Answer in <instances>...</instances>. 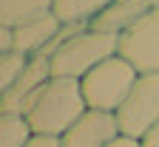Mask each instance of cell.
Returning a JSON list of instances; mask_svg holds the SVG:
<instances>
[{
    "label": "cell",
    "mask_w": 159,
    "mask_h": 147,
    "mask_svg": "<svg viewBox=\"0 0 159 147\" xmlns=\"http://www.w3.org/2000/svg\"><path fill=\"white\" fill-rule=\"evenodd\" d=\"M88 110L80 79L71 76H51L37 91L31 105L26 108V119L34 133L43 136H66V130Z\"/></svg>",
    "instance_id": "obj_1"
},
{
    "label": "cell",
    "mask_w": 159,
    "mask_h": 147,
    "mask_svg": "<svg viewBox=\"0 0 159 147\" xmlns=\"http://www.w3.org/2000/svg\"><path fill=\"white\" fill-rule=\"evenodd\" d=\"M114 54H119V34L85 26L51 57V71L54 76L83 79L88 71H94L99 62H105Z\"/></svg>",
    "instance_id": "obj_2"
},
{
    "label": "cell",
    "mask_w": 159,
    "mask_h": 147,
    "mask_svg": "<svg viewBox=\"0 0 159 147\" xmlns=\"http://www.w3.org/2000/svg\"><path fill=\"white\" fill-rule=\"evenodd\" d=\"M136 79H139V71L125 57L114 54L105 62H99L94 71H88L80 79V85H83V96L88 102V108L116 113L122 108V102L128 99Z\"/></svg>",
    "instance_id": "obj_3"
},
{
    "label": "cell",
    "mask_w": 159,
    "mask_h": 147,
    "mask_svg": "<svg viewBox=\"0 0 159 147\" xmlns=\"http://www.w3.org/2000/svg\"><path fill=\"white\" fill-rule=\"evenodd\" d=\"M119 130L125 136L142 139L159 124V74H139L128 99L116 110Z\"/></svg>",
    "instance_id": "obj_4"
},
{
    "label": "cell",
    "mask_w": 159,
    "mask_h": 147,
    "mask_svg": "<svg viewBox=\"0 0 159 147\" xmlns=\"http://www.w3.org/2000/svg\"><path fill=\"white\" fill-rule=\"evenodd\" d=\"M119 57L139 74H159V9H151L119 34Z\"/></svg>",
    "instance_id": "obj_5"
},
{
    "label": "cell",
    "mask_w": 159,
    "mask_h": 147,
    "mask_svg": "<svg viewBox=\"0 0 159 147\" xmlns=\"http://www.w3.org/2000/svg\"><path fill=\"white\" fill-rule=\"evenodd\" d=\"M54 76L51 71V59L43 54H34L29 59L26 71L17 76V82L11 88L0 91V113H26V108L31 105V99L37 96V91Z\"/></svg>",
    "instance_id": "obj_6"
},
{
    "label": "cell",
    "mask_w": 159,
    "mask_h": 147,
    "mask_svg": "<svg viewBox=\"0 0 159 147\" xmlns=\"http://www.w3.org/2000/svg\"><path fill=\"white\" fill-rule=\"evenodd\" d=\"M119 133H122V130H119L116 113L88 108L66 130V136H60V139H63V147H105Z\"/></svg>",
    "instance_id": "obj_7"
},
{
    "label": "cell",
    "mask_w": 159,
    "mask_h": 147,
    "mask_svg": "<svg viewBox=\"0 0 159 147\" xmlns=\"http://www.w3.org/2000/svg\"><path fill=\"white\" fill-rule=\"evenodd\" d=\"M60 28H63V20L54 14V9L20 20V23L11 26L14 51H23V54H29V57L43 54V51L51 45V40L60 34Z\"/></svg>",
    "instance_id": "obj_8"
},
{
    "label": "cell",
    "mask_w": 159,
    "mask_h": 147,
    "mask_svg": "<svg viewBox=\"0 0 159 147\" xmlns=\"http://www.w3.org/2000/svg\"><path fill=\"white\" fill-rule=\"evenodd\" d=\"M151 9H153L151 0H114V3L91 23V28L122 34L125 28H131V26L136 23L139 17H145Z\"/></svg>",
    "instance_id": "obj_9"
},
{
    "label": "cell",
    "mask_w": 159,
    "mask_h": 147,
    "mask_svg": "<svg viewBox=\"0 0 159 147\" xmlns=\"http://www.w3.org/2000/svg\"><path fill=\"white\" fill-rule=\"evenodd\" d=\"M111 3H114V0H57V3H54V14L63 20V23L91 26Z\"/></svg>",
    "instance_id": "obj_10"
},
{
    "label": "cell",
    "mask_w": 159,
    "mask_h": 147,
    "mask_svg": "<svg viewBox=\"0 0 159 147\" xmlns=\"http://www.w3.org/2000/svg\"><path fill=\"white\" fill-rule=\"evenodd\" d=\"M34 130L23 113H0V147H26Z\"/></svg>",
    "instance_id": "obj_11"
},
{
    "label": "cell",
    "mask_w": 159,
    "mask_h": 147,
    "mask_svg": "<svg viewBox=\"0 0 159 147\" xmlns=\"http://www.w3.org/2000/svg\"><path fill=\"white\" fill-rule=\"evenodd\" d=\"M57 0H0V26H14L31 14L54 9Z\"/></svg>",
    "instance_id": "obj_12"
},
{
    "label": "cell",
    "mask_w": 159,
    "mask_h": 147,
    "mask_svg": "<svg viewBox=\"0 0 159 147\" xmlns=\"http://www.w3.org/2000/svg\"><path fill=\"white\" fill-rule=\"evenodd\" d=\"M29 59L31 57L23 54V51H6V54H0V91H6V88L14 85L17 76L26 71Z\"/></svg>",
    "instance_id": "obj_13"
},
{
    "label": "cell",
    "mask_w": 159,
    "mask_h": 147,
    "mask_svg": "<svg viewBox=\"0 0 159 147\" xmlns=\"http://www.w3.org/2000/svg\"><path fill=\"white\" fill-rule=\"evenodd\" d=\"M26 147H63V139L60 136H43V133H34L31 141Z\"/></svg>",
    "instance_id": "obj_14"
},
{
    "label": "cell",
    "mask_w": 159,
    "mask_h": 147,
    "mask_svg": "<svg viewBox=\"0 0 159 147\" xmlns=\"http://www.w3.org/2000/svg\"><path fill=\"white\" fill-rule=\"evenodd\" d=\"M105 147H145L142 139H136V136H125V133H119L116 139H111Z\"/></svg>",
    "instance_id": "obj_15"
},
{
    "label": "cell",
    "mask_w": 159,
    "mask_h": 147,
    "mask_svg": "<svg viewBox=\"0 0 159 147\" xmlns=\"http://www.w3.org/2000/svg\"><path fill=\"white\" fill-rule=\"evenodd\" d=\"M6 51H14V34H11V26H0V54Z\"/></svg>",
    "instance_id": "obj_16"
},
{
    "label": "cell",
    "mask_w": 159,
    "mask_h": 147,
    "mask_svg": "<svg viewBox=\"0 0 159 147\" xmlns=\"http://www.w3.org/2000/svg\"><path fill=\"white\" fill-rule=\"evenodd\" d=\"M142 144L145 147H159V124L153 130H148V136H142Z\"/></svg>",
    "instance_id": "obj_17"
},
{
    "label": "cell",
    "mask_w": 159,
    "mask_h": 147,
    "mask_svg": "<svg viewBox=\"0 0 159 147\" xmlns=\"http://www.w3.org/2000/svg\"><path fill=\"white\" fill-rule=\"evenodd\" d=\"M151 6H153V9H159V0H151Z\"/></svg>",
    "instance_id": "obj_18"
}]
</instances>
